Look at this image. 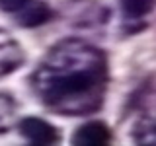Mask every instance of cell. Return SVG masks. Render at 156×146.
<instances>
[{
	"label": "cell",
	"mask_w": 156,
	"mask_h": 146,
	"mask_svg": "<svg viewBox=\"0 0 156 146\" xmlns=\"http://www.w3.org/2000/svg\"><path fill=\"white\" fill-rule=\"evenodd\" d=\"M109 66L105 53L82 39H62L33 70L31 88L57 115H90L105 99Z\"/></svg>",
	"instance_id": "obj_1"
},
{
	"label": "cell",
	"mask_w": 156,
	"mask_h": 146,
	"mask_svg": "<svg viewBox=\"0 0 156 146\" xmlns=\"http://www.w3.org/2000/svg\"><path fill=\"white\" fill-rule=\"evenodd\" d=\"M18 130L29 144L33 146H49V144H57L61 140L57 127H53L51 123L39 119V117H26L20 121Z\"/></svg>",
	"instance_id": "obj_2"
},
{
	"label": "cell",
	"mask_w": 156,
	"mask_h": 146,
	"mask_svg": "<svg viewBox=\"0 0 156 146\" xmlns=\"http://www.w3.org/2000/svg\"><path fill=\"white\" fill-rule=\"evenodd\" d=\"M26 61V53L22 45L10 33L0 29V78L16 72Z\"/></svg>",
	"instance_id": "obj_3"
},
{
	"label": "cell",
	"mask_w": 156,
	"mask_h": 146,
	"mask_svg": "<svg viewBox=\"0 0 156 146\" xmlns=\"http://www.w3.org/2000/svg\"><path fill=\"white\" fill-rule=\"evenodd\" d=\"M70 142L76 146H104L111 142V130L101 121H88L74 130Z\"/></svg>",
	"instance_id": "obj_4"
},
{
	"label": "cell",
	"mask_w": 156,
	"mask_h": 146,
	"mask_svg": "<svg viewBox=\"0 0 156 146\" xmlns=\"http://www.w3.org/2000/svg\"><path fill=\"white\" fill-rule=\"evenodd\" d=\"M53 12L41 0H26L22 8L16 12V22L22 27H39L51 19Z\"/></svg>",
	"instance_id": "obj_5"
},
{
	"label": "cell",
	"mask_w": 156,
	"mask_h": 146,
	"mask_svg": "<svg viewBox=\"0 0 156 146\" xmlns=\"http://www.w3.org/2000/svg\"><path fill=\"white\" fill-rule=\"evenodd\" d=\"M133 142L140 146H156V111L140 115L131 129Z\"/></svg>",
	"instance_id": "obj_6"
},
{
	"label": "cell",
	"mask_w": 156,
	"mask_h": 146,
	"mask_svg": "<svg viewBox=\"0 0 156 146\" xmlns=\"http://www.w3.org/2000/svg\"><path fill=\"white\" fill-rule=\"evenodd\" d=\"M117 2H119L123 18L131 23H139L156 6V0H117Z\"/></svg>",
	"instance_id": "obj_7"
},
{
	"label": "cell",
	"mask_w": 156,
	"mask_h": 146,
	"mask_svg": "<svg viewBox=\"0 0 156 146\" xmlns=\"http://www.w3.org/2000/svg\"><path fill=\"white\" fill-rule=\"evenodd\" d=\"M14 109H16V103H14L12 97L6 96V94H0V121L10 117L14 113Z\"/></svg>",
	"instance_id": "obj_8"
},
{
	"label": "cell",
	"mask_w": 156,
	"mask_h": 146,
	"mask_svg": "<svg viewBox=\"0 0 156 146\" xmlns=\"http://www.w3.org/2000/svg\"><path fill=\"white\" fill-rule=\"evenodd\" d=\"M26 4V0H0V10L6 14H16Z\"/></svg>",
	"instance_id": "obj_9"
}]
</instances>
